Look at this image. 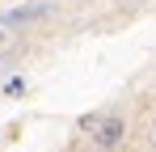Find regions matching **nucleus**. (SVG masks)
Wrapping results in <instances>:
<instances>
[{
    "label": "nucleus",
    "mask_w": 156,
    "mask_h": 152,
    "mask_svg": "<svg viewBox=\"0 0 156 152\" xmlns=\"http://www.w3.org/2000/svg\"><path fill=\"white\" fill-rule=\"evenodd\" d=\"M89 131H93V144L101 152H114L122 139H127V118L122 114H105V118H89Z\"/></svg>",
    "instance_id": "obj_1"
},
{
    "label": "nucleus",
    "mask_w": 156,
    "mask_h": 152,
    "mask_svg": "<svg viewBox=\"0 0 156 152\" xmlns=\"http://www.w3.org/2000/svg\"><path fill=\"white\" fill-rule=\"evenodd\" d=\"M152 148H156V131H152Z\"/></svg>",
    "instance_id": "obj_2"
}]
</instances>
